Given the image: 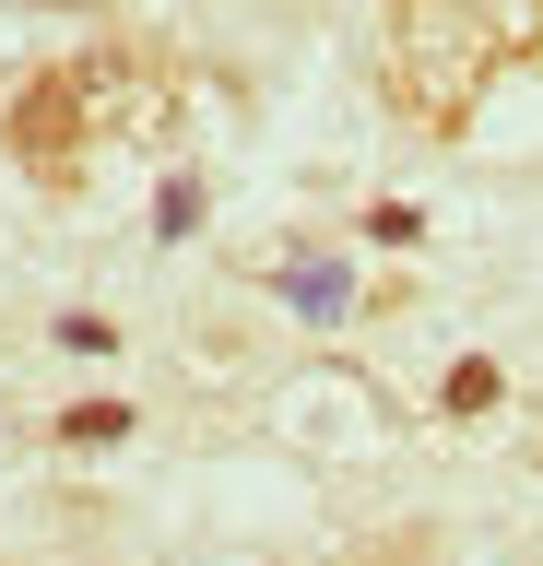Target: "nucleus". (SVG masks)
<instances>
[{"label": "nucleus", "mask_w": 543, "mask_h": 566, "mask_svg": "<svg viewBox=\"0 0 543 566\" xmlns=\"http://www.w3.org/2000/svg\"><path fill=\"white\" fill-rule=\"evenodd\" d=\"M461 12H484L508 48H532V35H543V0H461Z\"/></svg>", "instance_id": "obj_5"}, {"label": "nucleus", "mask_w": 543, "mask_h": 566, "mask_svg": "<svg viewBox=\"0 0 543 566\" xmlns=\"http://www.w3.org/2000/svg\"><path fill=\"white\" fill-rule=\"evenodd\" d=\"M449 413H497V366H484V354H461V366H449Z\"/></svg>", "instance_id": "obj_4"}, {"label": "nucleus", "mask_w": 543, "mask_h": 566, "mask_svg": "<svg viewBox=\"0 0 543 566\" xmlns=\"http://www.w3.org/2000/svg\"><path fill=\"white\" fill-rule=\"evenodd\" d=\"M72 12H83V0H72Z\"/></svg>", "instance_id": "obj_7"}, {"label": "nucleus", "mask_w": 543, "mask_h": 566, "mask_svg": "<svg viewBox=\"0 0 543 566\" xmlns=\"http://www.w3.org/2000/svg\"><path fill=\"white\" fill-rule=\"evenodd\" d=\"M60 437H72V449H107V437H130V401H72Z\"/></svg>", "instance_id": "obj_3"}, {"label": "nucleus", "mask_w": 543, "mask_h": 566, "mask_svg": "<svg viewBox=\"0 0 543 566\" xmlns=\"http://www.w3.org/2000/svg\"><path fill=\"white\" fill-rule=\"evenodd\" d=\"M497 60H508V35L484 12H461V0H390V95L426 130H461L472 95L497 83Z\"/></svg>", "instance_id": "obj_1"}, {"label": "nucleus", "mask_w": 543, "mask_h": 566, "mask_svg": "<svg viewBox=\"0 0 543 566\" xmlns=\"http://www.w3.org/2000/svg\"><path fill=\"white\" fill-rule=\"evenodd\" d=\"M118 83H130V60L24 71V83L0 95V142H12V154L48 177V189H72V177H83V154H95V130H118Z\"/></svg>", "instance_id": "obj_2"}, {"label": "nucleus", "mask_w": 543, "mask_h": 566, "mask_svg": "<svg viewBox=\"0 0 543 566\" xmlns=\"http://www.w3.org/2000/svg\"><path fill=\"white\" fill-rule=\"evenodd\" d=\"M532 460H543V413H532Z\"/></svg>", "instance_id": "obj_6"}]
</instances>
